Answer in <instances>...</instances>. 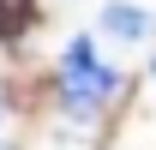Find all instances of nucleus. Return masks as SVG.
<instances>
[{"label":"nucleus","mask_w":156,"mask_h":150,"mask_svg":"<svg viewBox=\"0 0 156 150\" xmlns=\"http://www.w3.org/2000/svg\"><path fill=\"white\" fill-rule=\"evenodd\" d=\"M60 108L72 114V120H96L108 102H120V90H126V78H120V66H108L96 48V36H72L66 48H60Z\"/></svg>","instance_id":"1"},{"label":"nucleus","mask_w":156,"mask_h":150,"mask_svg":"<svg viewBox=\"0 0 156 150\" xmlns=\"http://www.w3.org/2000/svg\"><path fill=\"white\" fill-rule=\"evenodd\" d=\"M96 30L114 48H156V12L150 6H132V0H108L102 18H96Z\"/></svg>","instance_id":"2"},{"label":"nucleus","mask_w":156,"mask_h":150,"mask_svg":"<svg viewBox=\"0 0 156 150\" xmlns=\"http://www.w3.org/2000/svg\"><path fill=\"white\" fill-rule=\"evenodd\" d=\"M36 12L42 0H0V42H24L36 30Z\"/></svg>","instance_id":"3"},{"label":"nucleus","mask_w":156,"mask_h":150,"mask_svg":"<svg viewBox=\"0 0 156 150\" xmlns=\"http://www.w3.org/2000/svg\"><path fill=\"white\" fill-rule=\"evenodd\" d=\"M150 78H156V60H150Z\"/></svg>","instance_id":"4"}]
</instances>
